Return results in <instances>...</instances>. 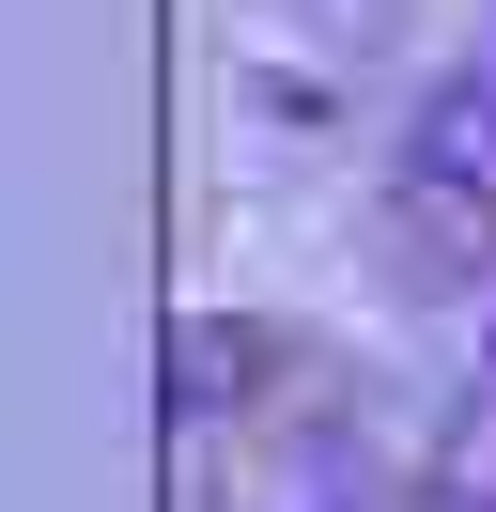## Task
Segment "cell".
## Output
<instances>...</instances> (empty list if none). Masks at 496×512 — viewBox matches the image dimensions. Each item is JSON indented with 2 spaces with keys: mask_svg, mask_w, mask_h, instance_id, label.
Returning a JSON list of instances; mask_svg holds the SVG:
<instances>
[{
  "mask_svg": "<svg viewBox=\"0 0 496 512\" xmlns=\"http://www.w3.org/2000/svg\"><path fill=\"white\" fill-rule=\"evenodd\" d=\"M372 249L403 295H481L496 280V47L419 78V109L372 156Z\"/></svg>",
  "mask_w": 496,
  "mask_h": 512,
  "instance_id": "cell-1",
  "label": "cell"
},
{
  "mask_svg": "<svg viewBox=\"0 0 496 512\" xmlns=\"http://www.w3.org/2000/svg\"><path fill=\"white\" fill-rule=\"evenodd\" d=\"M403 512H496V311H481V388H465V419L434 435V466H419Z\"/></svg>",
  "mask_w": 496,
  "mask_h": 512,
  "instance_id": "cell-2",
  "label": "cell"
},
{
  "mask_svg": "<svg viewBox=\"0 0 496 512\" xmlns=\"http://www.w3.org/2000/svg\"><path fill=\"white\" fill-rule=\"evenodd\" d=\"M264 373H279V326H217V311L171 326V404H186V419H233L217 388H264Z\"/></svg>",
  "mask_w": 496,
  "mask_h": 512,
  "instance_id": "cell-3",
  "label": "cell"
}]
</instances>
